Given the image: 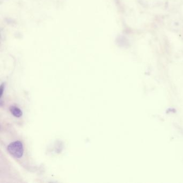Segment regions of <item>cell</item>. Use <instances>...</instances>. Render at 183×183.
Returning a JSON list of instances; mask_svg holds the SVG:
<instances>
[{"label": "cell", "mask_w": 183, "mask_h": 183, "mask_svg": "<svg viewBox=\"0 0 183 183\" xmlns=\"http://www.w3.org/2000/svg\"><path fill=\"white\" fill-rule=\"evenodd\" d=\"M8 151L16 158H21L24 154V147L21 141H15L8 146Z\"/></svg>", "instance_id": "cell-1"}, {"label": "cell", "mask_w": 183, "mask_h": 183, "mask_svg": "<svg viewBox=\"0 0 183 183\" xmlns=\"http://www.w3.org/2000/svg\"><path fill=\"white\" fill-rule=\"evenodd\" d=\"M10 111L12 115L17 118L21 117L23 114L21 109L15 106H12L10 108Z\"/></svg>", "instance_id": "cell-2"}]
</instances>
